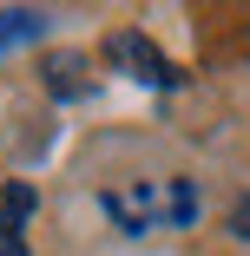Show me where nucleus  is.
I'll return each mask as SVG.
<instances>
[{"instance_id": "nucleus-1", "label": "nucleus", "mask_w": 250, "mask_h": 256, "mask_svg": "<svg viewBox=\"0 0 250 256\" xmlns=\"http://www.w3.org/2000/svg\"><path fill=\"white\" fill-rule=\"evenodd\" d=\"M125 236H145V230H184L197 217V184L191 178H132V184H112L99 197Z\"/></svg>"}, {"instance_id": "nucleus-2", "label": "nucleus", "mask_w": 250, "mask_h": 256, "mask_svg": "<svg viewBox=\"0 0 250 256\" xmlns=\"http://www.w3.org/2000/svg\"><path fill=\"white\" fill-rule=\"evenodd\" d=\"M106 60H112V66H125L138 86H178V66H171V60H165L145 33H112V40H106Z\"/></svg>"}, {"instance_id": "nucleus-3", "label": "nucleus", "mask_w": 250, "mask_h": 256, "mask_svg": "<svg viewBox=\"0 0 250 256\" xmlns=\"http://www.w3.org/2000/svg\"><path fill=\"white\" fill-rule=\"evenodd\" d=\"M27 217H33V184H7L0 190V256H27V243H20Z\"/></svg>"}, {"instance_id": "nucleus-4", "label": "nucleus", "mask_w": 250, "mask_h": 256, "mask_svg": "<svg viewBox=\"0 0 250 256\" xmlns=\"http://www.w3.org/2000/svg\"><path fill=\"white\" fill-rule=\"evenodd\" d=\"M40 79H46V92H53V98H79V92H92L86 53H53V60L40 66Z\"/></svg>"}, {"instance_id": "nucleus-5", "label": "nucleus", "mask_w": 250, "mask_h": 256, "mask_svg": "<svg viewBox=\"0 0 250 256\" xmlns=\"http://www.w3.org/2000/svg\"><path fill=\"white\" fill-rule=\"evenodd\" d=\"M33 40H46V14L40 7H0V53L33 46Z\"/></svg>"}, {"instance_id": "nucleus-6", "label": "nucleus", "mask_w": 250, "mask_h": 256, "mask_svg": "<svg viewBox=\"0 0 250 256\" xmlns=\"http://www.w3.org/2000/svg\"><path fill=\"white\" fill-rule=\"evenodd\" d=\"M230 230L250 243V197H237V204H230Z\"/></svg>"}]
</instances>
